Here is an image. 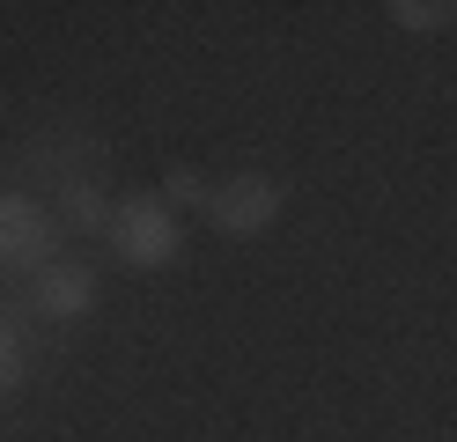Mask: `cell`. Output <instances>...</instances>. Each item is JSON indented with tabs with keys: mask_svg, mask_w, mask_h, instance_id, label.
<instances>
[{
	"mask_svg": "<svg viewBox=\"0 0 457 442\" xmlns=\"http://www.w3.org/2000/svg\"><path fill=\"white\" fill-rule=\"evenodd\" d=\"M104 244H111V258H119L126 273H162V265L185 258V229H178V214H170V199L126 192L119 206H111Z\"/></svg>",
	"mask_w": 457,
	"mask_h": 442,
	"instance_id": "obj_1",
	"label": "cell"
},
{
	"mask_svg": "<svg viewBox=\"0 0 457 442\" xmlns=\"http://www.w3.org/2000/svg\"><path fill=\"white\" fill-rule=\"evenodd\" d=\"M280 214H288V185L266 170H237V177H221L214 199H207V221L214 236H266Z\"/></svg>",
	"mask_w": 457,
	"mask_h": 442,
	"instance_id": "obj_2",
	"label": "cell"
},
{
	"mask_svg": "<svg viewBox=\"0 0 457 442\" xmlns=\"http://www.w3.org/2000/svg\"><path fill=\"white\" fill-rule=\"evenodd\" d=\"M52 244H60V229H52V214H45V206H37L30 192H0V265H8V273H30V280H37L45 265L60 258Z\"/></svg>",
	"mask_w": 457,
	"mask_h": 442,
	"instance_id": "obj_3",
	"label": "cell"
},
{
	"mask_svg": "<svg viewBox=\"0 0 457 442\" xmlns=\"http://www.w3.org/2000/svg\"><path fill=\"white\" fill-rule=\"evenodd\" d=\"M30 295H37V310H45L52 324H74V317H89V310H96V265H81V258H52L45 273L30 280Z\"/></svg>",
	"mask_w": 457,
	"mask_h": 442,
	"instance_id": "obj_4",
	"label": "cell"
},
{
	"mask_svg": "<svg viewBox=\"0 0 457 442\" xmlns=\"http://www.w3.org/2000/svg\"><path fill=\"white\" fill-rule=\"evenodd\" d=\"M60 214H67V229H89V236L111 229V206H104L96 177H67V185H60Z\"/></svg>",
	"mask_w": 457,
	"mask_h": 442,
	"instance_id": "obj_5",
	"label": "cell"
},
{
	"mask_svg": "<svg viewBox=\"0 0 457 442\" xmlns=\"http://www.w3.org/2000/svg\"><path fill=\"white\" fill-rule=\"evenodd\" d=\"M384 15H391L398 29H413V38H436V29L457 22V0H391Z\"/></svg>",
	"mask_w": 457,
	"mask_h": 442,
	"instance_id": "obj_6",
	"label": "cell"
},
{
	"mask_svg": "<svg viewBox=\"0 0 457 442\" xmlns=\"http://www.w3.org/2000/svg\"><path fill=\"white\" fill-rule=\"evenodd\" d=\"M162 192H170V214H178V206H207V199H214V177H207V170H192V163H170Z\"/></svg>",
	"mask_w": 457,
	"mask_h": 442,
	"instance_id": "obj_7",
	"label": "cell"
},
{
	"mask_svg": "<svg viewBox=\"0 0 457 442\" xmlns=\"http://www.w3.org/2000/svg\"><path fill=\"white\" fill-rule=\"evenodd\" d=\"M22 391V339H15V324L0 317V398Z\"/></svg>",
	"mask_w": 457,
	"mask_h": 442,
	"instance_id": "obj_8",
	"label": "cell"
}]
</instances>
